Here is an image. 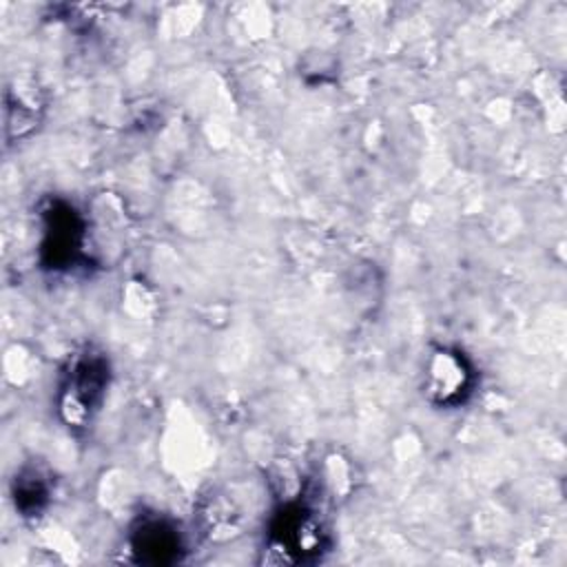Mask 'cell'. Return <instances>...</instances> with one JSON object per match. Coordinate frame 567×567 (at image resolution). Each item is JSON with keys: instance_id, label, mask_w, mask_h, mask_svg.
I'll use <instances>...</instances> for the list:
<instances>
[{"instance_id": "5", "label": "cell", "mask_w": 567, "mask_h": 567, "mask_svg": "<svg viewBox=\"0 0 567 567\" xmlns=\"http://www.w3.org/2000/svg\"><path fill=\"white\" fill-rule=\"evenodd\" d=\"M42 250L49 252L51 268H69L78 259L82 250V224L69 206L58 204L49 213L47 241Z\"/></svg>"}, {"instance_id": "3", "label": "cell", "mask_w": 567, "mask_h": 567, "mask_svg": "<svg viewBox=\"0 0 567 567\" xmlns=\"http://www.w3.org/2000/svg\"><path fill=\"white\" fill-rule=\"evenodd\" d=\"M425 377V392L430 401L439 405H456L463 401L472 383V368L461 352L441 348L430 357Z\"/></svg>"}, {"instance_id": "4", "label": "cell", "mask_w": 567, "mask_h": 567, "mask_svg": "<svg viewBox=\"0 0 567 567\" xmlns=\"http://www.w3.org/2000/svg\"><path fill=\"white\" fill-rule=\"evenodd\" d=\"M131 551L140 563L166 565L179 558L182 536L166 518H142L131 532Z\"/></svg>"}, {"instance_id": "2", "label": "cell", "mask_w": 567, "mask_h": 567, "mask_svg": "<svg viewBox=\"0 0 567 567\" xmlns=\"http://www.w3.org/2000/svg\"><path fill=\"white\" fill-rule=\"evenodd\" d=\"M109 385V365L100 354H80L60 388V412L69 425H86Z\"/></svg>"}, {"instance_id": "1", "label": "cell", "mask_w": 567, "mask_h": 567, "mask_svg": "<svg viewBox=\"0 0 567 567\" xmlns=\"http://www.w3.org/2000/svg\"><path fill=\"white\" fill-rule=\"evenodd\" d=\"M323 525L303 503H288L272 516L268 551L277 554V560L301 563L315 558L323 549Z\"/></svg>"}, {"instance_id": "6", "label": "cell", "mask_w": 567, "mask_h": 567, "mask_svg": "<svg viewBox=\"0 0 567 567\" xmlns=\"http://www.w3.org/2000/svg\"><path fill=\"white\" fill-rule=\"evenodd\" d=\"M44 498H47V485L40 481L38 474H31V476L18 481L16 501H18V507H20L24 514L38 512V509L42 507Z\"/></svg>"}]
</instances>
